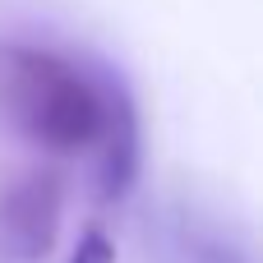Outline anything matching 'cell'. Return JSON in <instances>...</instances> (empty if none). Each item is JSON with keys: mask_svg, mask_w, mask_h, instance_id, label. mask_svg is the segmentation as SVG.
I'll return each instance as SVG.
<instances>
[{"mask_svg": "<svg viewBox=\"0 0 263 263\" xmlns=\"http://www.w3.org/2000/svg\"><path fill=\"white\" fill-rule=\"evenodd\" d=\"M176 245H180L185 263H254L245 240H236L231 231H222L208 217H180L176 222Z\"/></svg>", "mask_w": 263, "mask_h": 263, "instance_id": "277c9868", "label": "cell"}, {"mask_svg": "<svg viewBox=\"0 0 263 263\" xmlns=\"http://www.w3.org/2000/svg\"><path fill=\"white\" fill-rule=\"evenodd\" d=\"M65 222V171L51 162L23 166L0 185V254L9 263H42Z\"/></svg>", "mask_w": 263, "mask_h": 263, "instance_id": "7a4b0ae2", "label": "cell"}, {"mask_svg": "<svg viewBox=\"0 0 263 263\" xmlns=\"http://www.w3.org/2000/svg\"><path fill=\"white\" fill-rule=\"evenodd\" d=\"M102 166H97V199L102 203H120L134 185H139V166H143V129H139V106L129 97V88H116L106 129L97 139Z\"/></svg>", "mask_w": 263, "mask_h": 263, "instance_id": "3957f363", "label": "cell"}, {"mask_svg": "<svg viewBox=\"0 0 263 263\" xmlns=\"http://www.w3.org/2000/svg\"><path fill=\"white\" fill-rule=\"evenodd\" d=\"M69 263H116V240H111L102 227H88V231L79 236Z\"/></svg>", "mask_w": 263, "mask_h": 263, "instance_id": "5b68a950", "label": "cell"}, {"mask_svg": "<svg viewBox=\"0 0 263 263\" xmlns=\"http://www.w3.org/2000/svg\"><path fill=\"white\" fill-rule=\"evenodd\" d=\"M116 88L120 79L111 69H92L51 46L0 42V116L23 143L51 157L97 148Z\"/></svg>", "mask_w": 263, "mask_h": 263, "instance_id": "6da1fadb", "label": "cell"}]
</instances>
